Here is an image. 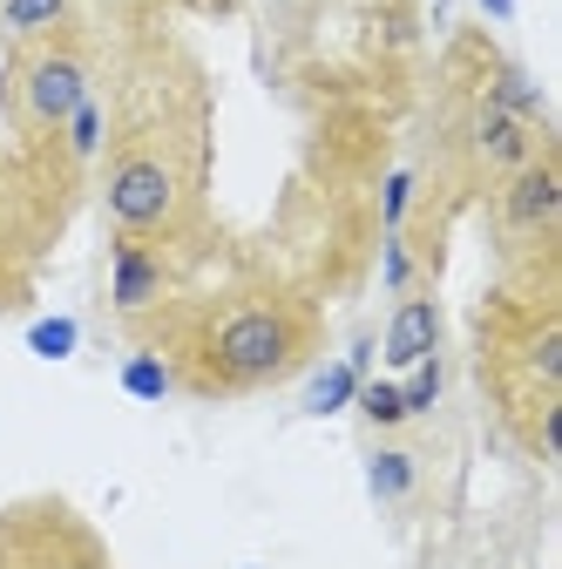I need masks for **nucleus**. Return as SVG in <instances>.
<instances>
[{"label": "nucleus", "instance_id": "nucleus-8", "mask_svg": "<svg viewBox=\"0 0 562 569\" xmlns=\"http://www.w3.org/2000/svg\"><path fill=\"white\" fill-rule=\"evenodd\" d=\"M380 352H387V373H407L420 360H434V352H441V299L434 292H400Z\"/></svg>", "mask_w": 562, "mask_h": 569}, {"label": "nucleus", "instance_id": "nucleus-12", "mask_svg": "<svg viewBox=\"0 0 562 569\" xmlns=\"http://www.w3.org/2000/svg\"><path fill=\"white\" fill-rule=\"evenodd\" d=\"M136 393H170V367L157 360V352H136V360H129V373H122Z\"/></svg>", "mask_w": 562, "mask_h": 569}, {"label": "nucleus", "instance_id": "nucleus-11", "mask_svg": "<svg viewBox=\"0 0 562 569\" xmlns=\"http://www.w3.org/2000/svg\"><path fill=\"white\" fill-rule=\"evenodd\" d=\"M360 413H367L373 427H407V420H413V413H407V393H400L393 380L367 387V393H360Z\"/></svg>", "mask_w": 562, "mask_h": 569}, {"label": "nucleus", "instance_id": "nucleus-13", "mask_svg": "<svg viewBox=\"0 0 562 569\" xmlns=\"http://www.w3.org/2000/svg\"><path fill=\"white\" fill-rule=\"evenodd\" d=\"M28 306V258H0V312Z\"/></svg>", "mask_w": 562, "mask_h": 569}, {"label": "nucleus", "instance_id": "nucleus-10", "mask_svg": "<svg viewBox=\"0 0 562 569\" xmlns=\"http://www.w3.org/2000/svg\"><path fill=\"white\" fill-rule=\"evenodd\" d=\"M373 495L380 502H413V488H420V455L413 448H400V441H387V448H373Z\"/></svg>", "mask_w": 562, "mask_h": 569}, {"label": "nucleus", "instance_id": "nucleus-6", "mask_svg": "<svg viewBox=\"0 0 562 569\" xmlns=\"http://www.w3.org/2000/svg\"><path fill=\"white\" fill-rule=\"evenodd\" d=\"M549 150V129L535 116H515V109H495V102H481L474 122H468V170L495 190L502 177H515L522 163H535Z\"/></svg>", "mask_w": 562, "mask_h": 569}, {"label": "nucleus", "instance_id": "nucleus-5", "mask_svg": "<svg viewBox=\"0 0 562 569\" xmlns=\"http://www.w3.org/2000/svg\"><path fill=\"white\" fill-rule=\"evenodd\" d=\"M0 569H116V556L76 502L28 495L0 509Z\"/></svg>", "mask_w": 562, "mask_h": 569}, {"label": "nucleus", "instance_id": "nucleus-3", "mask_svg": "<svg viewBox=\"0 0 562 569\" xmlns=\"http://www.w3.org/2000/svg\"><path fill=\"white\" fill-rule=\"evenodd\" d=\"M102 210L116 238L170 251V238L197 224V129L177 116L129 122L102 150Z\"/></svg>", "mask_w": 562, "mask_h": 569}, {"label": "nucleus", "instance_id": "nucleus-2", "mask_svg": "<svg viewBox=\"0 0 562 569\" xmlns=\"http://www.w3.org/2000/svg\"><path fill=\"white\" fill-rule=\"evenodd\" d=\"M481 373L502 400L509 427L535 461L562 455V306L555 292L515 284L509 299H488L481 312Z\"/></svg>", "mask_w": 562, "mask_h": 569}, {"label": "nucleus", "instance_id": "nucleus-9", "mask_svg": "<svg viewBox=\"0 0 562 569\" xmlns=\"http://www.w3.org/2000/svg\"><path fill=\"white\" fill-rule=\"evenodd\" d=\"M76 28H82V0H0V41L8 48H34Z\"/></svg>", "mask_w": 562, "mask_h": 569}, {"label": "nucleus", "instance_id": "nucleus-4", "mask_svg": "<svg viewBox=\"0 0 562 569\" xmlns=\"http://www.w3.org/2000/svg\"><path fill=\"white\" fill-rule=\"evenodd\" d=\"M96 96V54L89 34H54L34 48H8V76H0V109H8L14 136L28 157H54L61 129L76 122V109Z\"/></svg>", "mask_w": 562, "mask_h": 569}, {"label": "nucleus", "instance_id": "nucleus-14", "mask_svg": "<svg viewBox=\"0 0 562 569\" xmlns=\"http://www.w3.org/2000/svg\"><path fill=\"white\" fill-rule=\"evenodd\" d=\"M407 197H413V177L400 170V177L387 183V224H407Z\"/></svg>", "mask_w": 562, "mask_h": 569}, {"label": "nucleus", "instance_id": "nucleus-1", "mask_svg": "<svg viewBox=\"0 0 562 569\" xmlns=\"http://www.w3.org/2000/svg\"><path fill=\"white\" fill-rule=\"evenodd\" d=\"M319 346H325V319L299 284L244 278V284H224V292L183 306L177 326L163 332L157 360L170 367V387L183 393L238 400L278 380H299L319 360Z\"/></svg>", "mask_w": 562, "mask_h": 569}, {"label": "nucleus", "instance_id": "nucleus-7", "mask_svg": "<svg viewBox=\"0 0 562 569\" xmlns=\"http://www.w3.org/2000/svg\"><path fill=\"white\" fill-rule=\"evenodd\" d=\"M170 292V251L163 244H136L116 238V271H109V299L122 319H150Z\"/></svg>", "mask_w": 562, "mask_h": 569}, {"label": "nucleus", "instance_id": "nucleus-15", "mask_svg": "<svg viewBox=\"0 0 562 569\" xmlns=\"http://www.w3.org/2000/svg\"><path fill=\"white\" fill-rule=\"evenodd\" d=\"M68 339H76V332H68V326H48V332H41L34 346H41V352H68Z\"/></svg>", "mask_w": 562, "mask_h": 569}, {"label": "nucleus", "instance_id": "nucleus-16", "mask_svg": "<svg viewBox=\"0 0 562 569\" xmlns=\"http://www.w3.org/2000/svg\"><path fill=\"white\" fill-rule=\"evenodd\" d=\"M96 8H109V14H129V8H136V0H96Z\"/></svg>", "mask_w": 562, "mask_h": 569}]
</instances>
